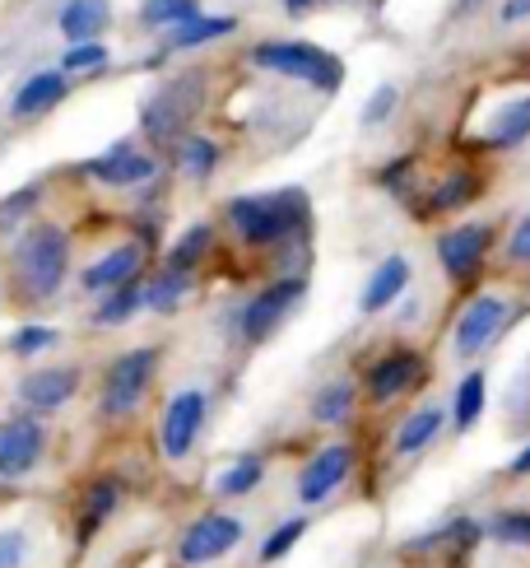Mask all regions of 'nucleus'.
<instances>
[{
  "mask_svg": "<svg viewBox=\"0 0 530 568\" xmlns=\"http://www.w3.org/2000/svg\"><path fill=\"white\" fill-rule=\"evenodd\" d=\"M135 313H144V280L126 284V290H112L99 298V307L89 313L93 326H126Z\"/></svg>",
  "mask_w": 530,
  "mask_h": 568,
  "instance_id": "obj_32",
  "label": "nucleus"
},
{
  "mask_svg": "<svg viewBox=\"0 0 530 568\" xmlns=\"http://www.w3.org/2000/svg\"><path fill=\"white\" fill-rule=\"evenodd\" d=\"M502 406H508L512 429H526V434H530V354H526V364L517 368L508 396H502Z\"/></svg>",
  "mask_w": 530,
  "mask_h": 568,
  "instance_id": "obj_39",
  "label": "nucleus"
},
{
  "mask_svg": "<svg viewBox=\"0 0 530 568\" xmlns=\"http://www.w3.org/2000/svg\"><path fill=\"white\" fill-rule=\"evenodd\" d=\"M65 42H93L112 29V0H65L57 14Z\"/></svg>",
  "mask_w": 530,
  "mask_h": 568,
  "instance_id": "obj_26",
  "label": "nucleus"
},
{
  "mask_svg": "<svg viewBox=\"0 0 530 568\" xmlns=\"http://www.w3.org/2000/svg\"><path fill=\"white\" fill-rule=\"evenodd\" d=\"M261 480H265V457L247 453V457H237V462H228V466L220 470V480H214V494H220V499H247V494L261 489Z\"/></svg>",
  "mask_w": 530,
  "mask_h": 568,
  "instance_id": "obj_31",
  "label": "nucleus"
},
{
  "mask_svg": "<svg viewBox=\"0 0 530 568\" xmlns=\"http://www.w3.org/2000/svg\"><path fill=\"white\" fill-rule=\"evenodd\" d=\"M70 99V75L65 70H38V75H29L19 89H14V99H10V116H19V122H29V116H42V112H52L57 103Z\"/></svg>",
  "mask_w": 530,
  "mask_h": 568,
  "instance_id": "obj_22",
  "label": "nucleus"
},
{
  "mask_svg": "<svg viewBox=\"0 0 530 568\" xmlns=\"http://www.w3.org/2000/svg\"><path fill=\"white\" fill-rule=\"evenodd\" d=\"M196 14H205L201 0H140V29L144 33H163L167 38Z\"/></svg>",
  "mask_w": 530,
  "mask_h": 568,
  "instance_id": "obj_30",
  "label": "nucleus"
},
{
  "mask_svg": "<svg viewBox=\"0 0 530 568\" xmlns=\"http://www.w3.org/2000/svg\"><path fill=\"white\" fill-rule=\"evenodd\" d=\"M396 108H400V89H396V84H377V89L368 93L364 112H358V122H364L368 131H377V126H387V122H391Z\"/></svg>",
  "mask_w": 530,
  "mask_h": 568,
  "instance_id": "obj_40",
  "label": "nucleus"
},
{
  "mask_svg": "<svg viewBox=\"0 0 530 568\" xmlns=\"http://www.w3.org/2000/svg\"><path fill=\"white\" fill-rule=\"evenodd\" d=\"M243 536H247L243 517H233V513H201L196 523L177 536V559L186 568L220 564L224 555H233L237 546H243Z\"/></svg>",
  "mask_w": 530,
  "mask_h": 568,
  "instance_id": "obj_12",
  "label": "nucleus"
},
{
  "mask_svg": "<svg viewBox=\"0 0 530 568\" xmlns=\"http://www.w3.org/2000/svg\"><path fill=\"white\" fill-rule=\"evenodd\" d=\"M57 341H61L57 326H47V322H23L14 336H10V354H14V359H38V354H47Z\"/></svg>",
  "mask_w": 530,
  "mask_h": 568,
  "instance_id": "obj_38",
  "label": "nucleus"
},
{
  "mask_svg": "<svg viewBox=\"0 0 530 568\" xmlns=\"http://www.w3.org/2000/svg\"><path fill=\"white\" fill-rule=\"evenodd\" d=\"M84 178L103 182V186H116V192H126V186H150L159 178V159L150 150H135V145H112L108 154L89 159L84 163Z\"/></svg>",
  "mask_w": 530,
  "mask_h": 568,
  "instance_id": "obj_17",
  "label": "nucleus"
},
{
  "mask_svg": "<svg viewBox=\"0 0 530 568\" xmlns=\"http://www.w3.org/2000/svg\"><path fill=\"white\" fill-rule=\"evenodd\" d=\"M475 6H485V0H461V10H475Z\"/></svg>",
  "mask_w": 530,
  "mask_h": 568,
  "instance_id": "obj_49",
  "label": "nucleus"
},
{
  "mask_svg": "<svg viewBox=\"0 0 530 568\" xmlns=\"http://www.w3.org/2000/svg\"><path fill=\"white\" fill-rule=\"evenodd\" d=\"M186 294H191V275H177V271H167V266L159 275H144V313L173 317Z\"/></svg>",
  "mask_w": 530,
  "mask_h": 568,
  "instance_id": "obj_29",
  "label": "nucleus"
},
{
  "mask_svg": "<svg viewBox=\"0 0 530 568\" xmlns=\"http://www.w3.org/2000/svg\"><path fill=\"white\" fill-rule=\"evenodd\" d=\"M400 317H405V322H415V317H419V298H405V307H400Z\"/></svg>",
  "mask_w": 530,
  "mask_h": 568,
  "instance_id": "obj_47",
  "label": "nucleus"
},
{
  "mask_svg": "<svg viewBox=\"0 0 530 568\" xmlns=\"http://www.w3.org/2000/svg\"><path fill=\"white\" fill-rule=\"evenodd\" d=\"M47 453V424L38 415H14L0 424V480H23Z\"/></svg>",
  "mask_w": 530,
  "mask_h": 568,
  "instance_id": "obj_15",
  "label": "nucleus"
},
{
  "mask_svg": "<svg viewBox=\"0 0 530 568\" xmlns=\"http://www.w3.org/2000/svg\"><path fill=\"white\" fill-rule=\"evenodd\" d=\"M512 317H517V307L508 294H498V290L470 294L451 322V354L456 359H479V354H489L502 341V331L512 326Z\"/></svg>",
  "mask_w": 530,
  "mask_h": 568,
  "instance_id": "obj_5",
  "label": "nucleus"
},
{
  "mask_svg": "<svg viewBox=\"0 0 530 568\" xmlns=\"http://www.w3.org/2000/svg\"><path fill=\"white\" fill-rule=\"evenodd\" d=\"M373 182L381 186V192H391L396 201L415 205V196L424 192V186H419V159H415V154H400V159H391V163H381Z\"/></svg>",
  "mask_w": 530,
  "mask_h": 568,
  "instance_id": "obj_34",
  "label": "nucleus"
},
{
  "mask_svg": "<svg viewBox=\"0 0 530 568\" xmlns=\"http://www.w3.org/2000/svg\"><path fill=\"white\" fill-rule=\"evenodd\" d=\"M23 559H29V536L19 527H6L0 531V568H23Z\"/></svg>",
  "mask_w": 530,
  "mask_h": 568,
  "instance_id": "obj_43",
  "label": "nucleus"
},
{
  "mask_svg": "<svg viewBox=\"0 0 530 568\" xmlns=\"http://www.w3.org/2000/svg\"><path fill=\"white\" fill-rule=\"evenodd\" d=\"M210 247H214V229H210V224H191L182 239L167 247V262H163V266L177 271V275H191V271H196L205 256H210Z\"/></svg>",
  "mask_w": 530,
  "mask_h": 568,
  "instance_id": "obj_33",
  "label": "nucleus"
},
{
  "mask_svg": "<svg viewBox=\"0 0 530 568\" xmlns=\"http://www.w3.org/2000/svg\"><path fill=\"white\" fill-rule=\"evenodd\" d=\"M485 523L470 513H456L447 517L442 527H432V531H419V536H409L405 546H400V559H415V564H442V568H461L470 564V555L485 546Z\"/></svg>",
  "mask_w": 530,
  "mask_h": 568,
  "instance_id": "obj_8",
  "label": "nucleus"
},
{
  "mask_svg": "<svg viewBox=\"0 0 530 568\" xmlns=\"http://www.w3.org/2000/svg\"><path fill=\"white\" fill-rule=\"evenodd\" d=\"M173 159H177V169H182L191 182H210L214 173H220L224 150H220V140H210V135H201V131H186L177 145H173Z\"/></svg>",
  "mask_w": 530,
  "mask_h": 568,
  "instance_id": "obj_28",
  "label": "nucleus"
},
{
  "mask_svg": "<svg viewBox=\"0 0 530 568\" xmlns=\"http://www.w3.org/2000/svg\"><path fill=\"white\" fill-rule=\"evenodd\" d=\"M210 419V396L201 387H182L167 396L163 419H159V447L167 462H186L191 447L201 443V429Z\"/></svg>",
  "mask_w": 530,
  "mask_h": 568,
  "instance_id": "obj_11",
  "label": "nucleus"
},
{
  "mask_svg": "<svg viewBox=\"0 0 530 568\" xmlns=\"http://www.w3.org/2000/svg\"><path fill=\"white\" fill-rule=\"evenodd\" d=\"M80 392V368L75 364H52V368H33L19 377V406L29 415H52L70 406Z\"/></svg>",
  "mask_w": 530,
  "mask_h": 568,
  "instance_id": "obj_16",
  "label": "nucleus"
},
{
  "mask_svg": "<svg viewBox=\"0 0 530 568\" xmlns=\"http://www.w3.org/2000/svg\"><path fill=\"white\" fill-rule=\"evenodd\" d=\"M354 466H358V453H354V443H326L317 447L303 470H298V504L303 508H317L326 504L330 494H340L345 480L354 476Z\"/></svg>",
  "mask_w": 530,
  "mask_h": 568,
  "instance_id": "obj_14",
  "label": "nucleus"
},
{
  "mask_svg": "<svg viewBox=\"0 0 530 568\" xmlns=\"http://www.w3.org/2000/svg\"><path fill=\"white\" fill-rule=\"evenodd\" d=\"M144 280V247L140 243H122V247H108L99 262H93L80 275V290L84 294H112V290H126V284Z\"/></svg>",
  "mask_w": 530,
  "mask_h": 568,
  "instance_id": "obj_19",
  "label": "nucleus"
},
{
  "mask_svg": "<svg viewBox=\"0 0 530 568\" xmlns=\"http://www.w3.org/2000/svg\"><path fill=\"white\" fill-rule=\"evenodd\" d=\"M409 280H415V266H409V256L391 252L387 262H377L368 284H364V294H358V313L364 317H381V313H391V307L409 294Z\"/></svg>",
  "mask_w": 530,
  "mask_h": 568,
  "instance_id": "obj_18",
  "label": "nucleus"
},
{
  "mask_svg": "<svg viewBox=\"0 0 530 568\" xmlns=\"http://www.w3.org/2000/svg\"><path fill=\"white\" fill-rule=\"evenodd\" d=\"M485 186H489V178H485V169H475V163H451V169L432 182V186H424V192L415 196V215L419 220H442V215H461V210H470L475 201H485Z\"/></svg>",
  "mask_w": 530,
  "mask_h": 568,
  "instance_id": "obj_13",
  "label": "nucleus"
},
{
  "mask_svg": "<svg viewBox=\"0 0 530 568\" xmlns=\"http://www.w3.org/2000/svg\"><path fill=\"white\" fill-rule=\"evenodd\" d=\"M103 65H112V47L103 38H93V42H70L57 70H65V75L75 80V75H93V70H103Z\"/></svg>",
  "mask_w": 530,
  "mask_h": 568,
  "instance_id": "obj_36",
  "label": "nucleus"
},
{
  "mask_svg": "<svg viewBox=\"0 0 530 568\" xmlns=\"http://www.w3.org/2000/svg\"><path fill=\"white\" fill-rule=\"evenodd\" d=\"M224 220L237 233L243 247L256 252H279L312 239V196L303 186H279V192H256V196H233L224 205Z\"/></svg>",
  "mask_w": 530,
  "mask_h": 568,
  "instance_id": "obj_1",
  "label": "nucleus"
},
{
  "mask_svg": "<svg viewBox=\"0 0 530 568\" xmlns=\"http://www.w3.org/2000/svg\"><path fill=\"white\" fill-rule=\"evenodd\" d=\"M307 527H312L307 517H284V523L261 540V564H279L284 555H294V550H298V540L307 536Z\"/></svg>",
  "mask_w": 530,
  "mask_h": 568,
  "instance_id": "obj_37",
  "label": "nucleus"
},
{
  "mask_svg": "<svg viewBox=\"0 0 530 568\" xmlns=\"http://www.w3.org/2000/svg\"><path fill=\"white\" fill-rule=\"evenodd\" d=\"M317 6H358V0H317Z\"/></svg>",
  "mask_w": 530,
  "mask_h": 568,
  "instance_id": "obj_48",
  "label": "nucleus"
},
{
  "mask_svg": "<svg viewBox=\"0 0 530 568\" xmlns=\"http://www.w3.org/2000/svg\"><path fill=\"white\" fill-rule=\"evenodd\" d=\"M530 145V93H517V99L498 103L493 116L485 122V150L489 154H512Z\"/></svg>",
  "mask_w": 530,
  "mask_h": 568,
  "instance_id": "obj_21",
  "label": "nucleus"
},
{
  "mask_svg": "<svg viewBox=\"0 0 530 568\" xmlns=\"http://www.w3.org/2000/svg\"><path fill=\"white\" fill-rule=\"evenodd\" d=\"M116 504H122V480L116 476H99L84 489V499H80V546H89L93 531L116 513Z\"/></svg>",
  "mask_w": 530,
  "mask_h": 568,
  "instance_id": "obj_27",
  "label": "nucleus"
},
{
  "mask_svg": "<svg viewBox=\"0 0 530 568\" xmlns=\"http://www.w3.org/2000/svg\"><path fill=\"white\" fill-rule=\"evenodd\" d=\"M279 6H284L288 19H307L312 10H317V0H279Z\"/></svg>",
  "mask_w": 530,
  "mask_h": 568,
  "instance_id": "obj_46",
  "label": "nucleus"
},
{
  "mask_svg": "<svg viewBox=\"0 0 530 568\" xmlns=\"http://www.w3.org/2000/svg\"><path fill=\"white\" fill-rule=\"evenodd\" d=\"M493 247H498V224H493V220L456 224V229H442L438 239H432L438 266H442L447 284H456V290H470V284L485 280Z\"/></svg>",
  "mask_w": 530,
  "mask_h": 568,
  "instance_id": "obj_4",
  "label": "nucleus"
},
{
  "mask_svg": "<svg viewBox=\"0 0 530 568\" xmlns=\"http://www.w3.org/2000/svg\"><path fill=\"white\" fill-rule=\"evenodd\" d=\"M14 275L33 303L57 298L70 275V239L61 224H23L14 239Z\"/></svg>",
  "mask_w": 530,
  "mask_h": 568,
  "instance_id": "obj_3",
  "label": "nucleus"
},
{
  "mask_svg": "<svg viewBox=\"0 0 530 568\" xmlns=\"http://www.w3.org/2000/svg\"><path fill=\"white\" fill-rule=\"evenodd\" d=\"M498 23H502V29H521V23H530V0H502Z\"/></svg>",
  "mask_w": 530,
  "mask_h": 568,
  "instance_id": "obj_44",
  "label": "nucleus"
},
{
  "mask_svg": "<svg viewBox=\"0 0 530 568\" xmlns=\"http://www.w3.org/2000/svg\"><path fill=\"white\" fill-rule=\"evenodd\" d=\"M159 373V345H135L126 354H116L103 373V392H99V410L108 419H126L144 406V396L154 387Z\"/></svg>",
  "mask_w": 530,
  "mask_h": 568,
  "instance_id": "obj_7",
  "label": "nucleus"
},
{
  "mask_svg": "<svg viewBox=\"0 0 530 568\" xmlns=\"http://www.w3.org/2000/svg\"><path fill=\"white\" fill-rule=\"evenodd\" d=\"M428 373H432V364H428L424 349H415V345H391V349H381L377 359L364 368V383H358V387H364L368 406L387 410V406H396V400L415 396V392L428 383Z\"/></svg>",
  "mask_w": 530,
  "mask_h": 568,
  "instance_id": "obj_6",
  "label": "nucleus"
},
{
  "mask_svg": "<svg viewBox=\"0 0 530 568\" xmlns=\"http://www.w3.org/2000/svg\"><path fill=\"white\" fill-rule=\"evenodd\" d=\"M451 424V415H447V406H438V400H424V406H415L400 424H396V438H391V453L400 457V462H409V457H424L432 443L442 438V429Z\"/></svg>",
  "mask_w": 530,
  "mask_h": 568,
  "instance_id": "obj_20",
  "label": "nucleus"
},
{
  "mask_svg": "<svg viewBox=\"0 0 530 568\" xmlns=\"http://www.w3.org/2000/svg\"><path fill=\"white\" fill-rule=\"evenodd\" d=\"M485 536L493 540V546L530 550V508H498L485 523Z\"/></svg>",
  "mask_w": 530,
  "mask_h": 568,
  "instance_id": "obj_35",
  "label": "nucleus"
},
{
  "mask_svg": "<svg viewBox=\"0 0 530 568\" xmlns=\"http://www.w3.org/2000/svg\"><path fill=\"white\" fill-rule=\"evenodd\" d=\"M502 256H508L512 266H530V210L508 229V243H502Z\"/></svg>",
  "mask_w": 530,
  "mask_h": 568,
  "instance_id": "obj_42",
  "label": "nucleus"
},
{
  "mask_svg": "<svg viewBox=\"0 0 530 568\" xmlns=\"http://www.w3.org/2000/svg\"><path fill=\"white\" fill-rule=\"evenodd\" d=\"M237 29H243V19L237 14H196V19H186L182 29H173L163 38V52H196V47L233 38Z\"/></svg>",
  "mask_w": 530,
  "mask_h": 568,
  "instance_id": "obj_25",
  "label": "nucleus"
},
{
  "mask_svg": "<svg viewBox=\"0 0 530 568\" xmlns=\"http://www.w3.org/2000/svg\"><path fill=\"white\" fill-rule=\"evenodd\" d=\"M201 108V75H177L167 80L150 93V103L140 108V131L154 140V145H177V140L186 135L191 116H196Z\"/></svg>",
  "mask_w": 530,
  "mask_h": 568,
  "instance_id": "obj_9",
  "label": "nucleus"
},
{
  "mask_svg": "<svg viewBox=\"0 0 530 568\" xmlns=\"http://www.w3.org/2000/svg\"><path fill=\"white\" fill-rule=\"evenodd\" d=\"M358 396H364V387H358L354 377H330V383H322L312 392L307 415H312V424H322V429H340V424L354 419Z\"/></svg>",
  "mask_w": 530,
  "mask_h": 568,
  "instance_id": "obj_23",
  "label": "nucleus"
},
{
  "mask_svg": "<svg viewBox=\"0 0 530 568\" xmlns=\"http://www.w3.org/2000/svg\"><path fill=\"white\" fill-rule=\"evenodd\" d=\"M303 298H307V275H275L271 284H261V290L237 307V331H243V341L247 345L271 341Z\"/></svg>",
  "mask_w": 530,
  "mask_h": 568,
  "instance_id": "obj_10",
  "label": "nucleus"
},
{
  "mask_svg": "<svg viewBox=\"0 0 530 568\" xmlns=\"http://www.w3.org/2000/svg\"><path fill=\"white\" fill-rule=\"evenodd\" d=\"M247 61L256 70H271L279 80H298L307 89H317L326 99H335L345 89V61L330 47L307 42V38H265L247 52Z\"/></svg>",
  "mask_w": 530,
  "mask_h": 568,
  "instance_id": "obj_2",
  "label": "nucleus"
},
{
  "mask_svg": "<svg viewBox=\"0 0 530 568\" xmlns=\"http://www.w3.org/2000/svg\"><path fill=\"white\" fill-rule=\"evenodd\" d=\"M508 476H512V480H530V438L521 443V453L508 462Z\"/></svg>",
  "mask_w": 530,
  "mask_h": 568,
  "instance_id": "obj_45",
  "label": "nucleus"
},
{
  "mask_svg": "<svg viewBox=\"0 0 530 568\" xmlns=\"http://www.w3.org/2000/svg\"><path fill=\"white\" fill-rule=\"evenodd\" d=\"M38 196H42V186L33 182V186H19V192H10L6 201H0V233H10V229H19L23 220L38 210Z\"/></svg>",
  "mask_w": 530,
  "mask_h": 568,
  "instance_id": "obj_41",
  "label": "nucleus"
},
{
  "mask_svg": "<svg viewBox=\"0 0 530 568\" xmlns=\"http://www.w3.org/2000/svg\"><path fill=\"white\" fill-rule=\"evenodd\" d=\"M485 410H489V373L485 368H470V373H461V383L451 387V406H447L451 429L456 434H470L475 424L485 419Z\"/></svg>",
  "mask_w": 530,
  "mask_h": 568,
  "instance_id": "obj_24",
  "label": "nucleus"
}]
</instances>
